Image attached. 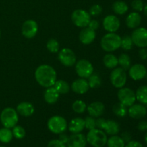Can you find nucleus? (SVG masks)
I'll use <instances>...</instances> for the list:
<instances>
[{
	"instance_id": "obj_21",
	"label": "nucleus",
	"mask_w": 147,
	"mask_h": 147,
	"mask_svg": "<svg viewBox=\"0 0 147 147\" xmlns=\"http://www.w3.org/2000/svg\"><path fill=\"white\" fill-rule=\"evenodd\" d=\"M142 22V17L139 12L134 11L130 13L126 19V24L129 28L136 29L139 27Z\"/></svg>"
},
{
	"instance_id": "obj_25",
	"label": "nucleus",
	"mask_w": 147,
	"mask_h": 147,
	"mask_svg": "<svg viewBox=\"0 0 147 147\" xmlns=\"http://www.w3.org/2000/svg\"><path fill=\"white\" fill-rule=\"evenodd\" d=\"M112 9L116 14L123 15L127 12L128 10H129V7H128L127 4L124 1H117L113 3Z\"/></svg>"
},
{
	"instance_id": "obj_5",
	"label": "nucleus",
	"mask_w": 147,
	"mask_h": 147,
	"mask_svg": "<svg viewBox=\"0 0 147 147\" xmlns=\"http://www.w3.org/2000/svg\"><path fill=\"white\" fill-rule=\"evenodd\" d=\"M47 128L53 134L64 133L67 128V123L65 119L60 116H54L47 121Z\"/></svg>"
},
{
	"instance_id": "obj_32",
	"label": "nucleus",
	"mask_w": 147,
	"mask_h": 147,
	"mask_svg": "<svg viewBox=\"0 0 147 147\" xmlns=\"http://www.w3.org/2000/svg\"><path fill=\"white\" fill-rule=\"evenodd\" d=\"M112 111H113V113L119 117H124L127 115L128 112L126 106L122 104L121 102L120 103H116V104L113 105Z\"/></svg>"
},
{
	"instance_id": "obj_10",
	"label": "nucleus",
	"mask_w": 147,
	"mask_h": 147,
	"mask_svg": "<svg viewBox=\"0 0 147 147\" xmlns=\"http://www.w3.org/2000/svg\"><path fill=\"white\" fill-rule=\"evenodd\" d=\"M76 71L79 77L82 78H88L93 73V67L88 60L83 59L76 63Z\"/></svg>"
},
{
	"instance_id": "obj_11",
	"label": "nucleus",
	"mask_w": 147,
	"mask_h": 147,
	"mask_svg": "<svg viewBox=\"0 0 147 147\" xmlns=\"http://www.w3.org/2000/svg\"><path fill=\"white\" fill-rule=\"evenodd\" d=\"M58 59L60 63L66 67H72L76 63V56L70 48H63L59 52Z\"/></svg>"
},
{
	"instance_id": "obj_26",
	"label": "nucleus",
	"mask_w": 147,
	"mask_h": 147,
	"mask_svg": "<svg viewBox=\"0 0 147 147\" xmlns=\"http://www.w3.org/2000/svg\"><path fill=\"white\" fill-rule=\"evenodd\" d=\"M136 94V98L138 101L143 105L147 104V86H142L137 89Z\"/></svg>"
},
{
	"instance_id": "obj_53",
	"label": "nucleus",
	"mask_w": 147,
	"mask_h": 147,
	"mask_svg": "<svg viewBox=\"0 0 147 147\" xmlns=\"http://www.w3.org/2000/svg\"><path fill=\"white\" fill-rule=\"evenodd\" d=\"M0 147H4V146H0Z\"/></svg>"
},
{
	"instance_id": "obj_35",
	"label": "nucleus",
	"mask_w": 147,
	"mask_h": 147,
	"mask_svg": "<svg viewBox=\"0 0 147 147\" xmlns=\"http://www.w3.org/2000/svg\"><path fill=\"white\" fill-rule=\"evenodd\" d=\"M73 110L76 113H83V112H85V111L87 109V106L86 104L85 103V102H83V100H76L74 103H73Z\"/></svg>"
},
{
	"instance_id": "obj_6",
	"label": "nucleus",
	"mask_w": 147,
	"mask_h": 147,
	"mask_svg": "<svg viewBox=\"0 0 147 147\" xmlns=\"http://www.w3.org/2000/svg\"><path fill=\"white\" fill-rule=\"evenodd\" d=\"M111 82L115 88H121L125 86L127 80L126 70L121 67H115L110 76Z\"/></svg>"
},
{
	"instance_id": "obj_18",
	"label": "nucleus",
	"mask_w": 147,
	"mask_h": 147,
	"mask_svg": "<svg viewBox=\"0 0 147 147\" xmlns=\"http://www.w3.org/2000/svg\"><path fill=\"white\" fill-rule=\"evenodd\" d=\"M96 32L90 27H84L79 34V40L83 44L89 45L94 41L96 38Z\"/></svg>"
},
{
	"instance_id": "obj_34",
	"label": "nucleus",
	"mask_w": 147,
	"mask_h": 147,
	"mask_svg": "<svg viewBox=\"0 0 147 147\" xmlns=\"http://www.w3.org/2000/svg\"><path fill=\"white\" fill-rule=\"evenodd\" d=\"M134 43L132 41V39L131 36H124L121 38V47L124 50H130L133 47Z\"/></svg>"
},
{
	"instance_id": "obj_24",
	"label": "nucleus",
	"mask_w": 147,
	"mask_h": 147,
	"mask_svg": "<svg viewBox=\"0 0 147 147\" xmlns=\"http://www.w3.org/2000/svg\"><path fill=\"white\" fill-rule=\"evenodd\" d=\"M103 130L105 131V133L106 134L113 136V135H116L119 133L120 131V126H119V123L115 121L106 120Z\"/></svg>"
},
{
	"instance_id": "obj_52",
	"label": "nucleus",
	"mask_w": 147,
	"mask_h": 147,
	"mask_svg": "<svg viewBox=\"0 0 147 147\" xmlns=\"http://www.w3.org/2000/svg\"><path fill=\"white\" fill-rule=\"evenodd\" d=\"M0 37H1V30H0Z\"/></svg>"
},
{
	"instance_id": "obj_7",
	"label": "nucleus",
	"mask_w": 147,
	"mask_h": 147,
	"mask_svg": "<svg viewBox=\"0 0 147 147\" xmlns=\"http://www.w3.org/2000/svg\"><path fill=\"white\" fill-rule=\"evenodd\" d=\"M73 24L78 27H86L90 21V15L88 11L83 9H76L71 15Z\"/></svg>"
},
{
	"instance_id": "obj_47",
	"label": "nucleus",
	"mask_w": 147,
	"mask_h": 147,
	"mask_svg": "<svg viewBox=\"0 0 147 147\" xmlns=\"http://www.w3.org/2000/svg\"><path fill=\"white\" fill-rule=\"evenodd\" d=\"M121 137V139L124 141L125 143H128V142H129L131 140V134L129 133V132L127 131L122 133Z\"/></svg>"
},
{
	"instance_id": "obj_22",
	"label": "nucleus",
	"mask_w": 147,
	"mask_h": 147,
	"mask_svg": "<svg viewBox=\"0 0 147 147\" xmlns=\"http://www.w3.org/2000/svg\"><path fill=\"white\" fill-rule=\"evenodd\" d=\"M85 129V121L82 118H75L68 125V129L71 133L78 134Z\"/></svg>"
},
{
	"instance_id": "obj_40",
	"label": "nucleus",
	"mask_w": 147,
	"mask_h": 147,
	"mask_svg": "<svg viewBox=\"0 0 147 147\" xmlns=\"http://www.w3.org/2000/svg\"><path fill=\"white\" fill-rule=\"evenodd\" d=\"M103 11V8L99 4H94L89 9V14L90 15L93 16V17H96V16L100 15Z\"/></svg>"
},
{
	"instance_id": "obj_49",
	"label": "nucleus",
	"mask_w": 147,
	"mask_h": 147,
	"mask_svg": "<svg viewBox=\"0 0 147 147\" xmlns=\"http://www.w3.org/2000/svg\"><path fill=\"white\" fill-rule=\"evenodd\" d=\"M143 11H144V13L145 15H146V17H147V4H146V5L144 6V10H143Z\"/></svg>"
},
{
	"instance_id": "obj_13",
	"label": "nucleus",
	"mask_w": 147,
	"mask_h": 147,
	"mask_svg": "<svg viewBox=\"0 0 147 147\" xmlns=\"http://www.w3.org/2000/svg\"><path fill=\"white\" fill-rule=\"evenodd\" d=\"M103 25L105 30L109 32H115L118 31L120 27V20L115 15H108L104 18Z\"/></svg>"
},
{
	"instance_id": "obj_46",
	"label": "nucleus",
	"mask_w": 147,
	"mask_h": 147,
	"mask_svg": "<svg viewBox=\"0 0 147 147\" xmlns=\"http://www.w3.org/2000/svg\"><path fill=\"white\" fill-rule=\"evenodd\" d=\"M125 147H144L143 145L137 141L131 140L130 142H128L126 145H125Z\"/></svg>"
},
{
	"instance_id": "obj_1",
	"label": "nucleus",
	"mask_w": 147,
	"mask_h": 147,
	"mask_svg": "<svg viewBox=\"0 0 147 147\" xmlns=\"http://www.w3.org/2000/svg\"><path fill=\"white\" fill-rule=\"evenodd\" d=\"M34 77L40 86L47 88L54 86L57 79V74L52 66L42 65L36 69Z\"/></svg>"
},
{
	"instance_id": "obj_51",
	"label": "nucleus",
	"mask_w": 147,
	"mask_h": 147,
	"mask_svg": "<svg viewBox=\"0 0 147 147\" xmlns=\"http://www.w3.org/2000/svg\"><path fill=\"white\" fill-rule=\"evenodd\" d=\"M145 78H146L147 79V73H146V77H145Z\"/></svg>"
},
{
	"instance_id": "obj_14",
	"label": "nucleus",
	"mask_w": 147,
	"mask_h": 147,
	"mask_svg": "<svg viewBox=\"0 0 147 147\" xmlns=\"http://www.w3.org/2000/svg\"><path fill=\"white\" fill-rule=\"evenodd\" d=\"M129 116L134 119H142L146 116L147 109L144 105L142 103H134L128 110Z\"/></svg>"
},
{
	"instance_id": "obj_33",
	"label": "nucleus",
	"mask_w": 147,
	"mask_h": 147,
	"mask_svg": "<svg viewBox=\"0 0 147 147\" xmlns=\"http://www.w3.org/2000/svg\"><path fill=\"white\" fill-rule=\"evenodd\" d=\"M88 78V83L89 87L91 88H98L101 85V80H100V76L96 73H93Z\"/></svg>"
},
{
	"instance_id": "obj_16",
	"label": "nucleus",
	"mask_w": 147,
	"mask_h": 147,
	"mask_svg": "<svg viewBox=\"0 0 147 147\" xmlns=\"http://www.w3.org/2000/svg\"><path fill=\"white\" fill-rule=\"evenodd\" d=\"M87 140L85 135L83 134H73L69 136L67 141V147H86Z\"/></svg>"
},
{
	"instance_id": "obj_42",
	"label": "nucleus",
	"mask_w": 147,
	"mask_h": 147,
	"mask_svg": "<svg viewBox=\"0 0 147 147\" xmlns=\"http://www.w3.org/2000/svg\"><path fill=\"white\" fill-rule=\"evenodd\" d=\"M106 120L103 118H99V119H96V128L100 130H103V127H104V125L106 123Z\"/></svg>"
},
{
	"instance_id": "obj_17",
	"label": "nucleus",
	"mask_w": 147,
	"mask_h": 147,
	"mask_svg": "<svg viewBox=\"0 0 147 147\" xmlns=\"http://www.w3.org/2000/svg\"><path fill=\"white\" fill-rule=\"evenodd\" d=\"M71 88L76 93L78 94H84L87 93L88 90H89V87L88 80H86L85 78L76 79V80L73 81V83L71 85Z\"/></svg>"
},
{
	"instance_id": "obj_48",
	"label": "nucleus",
	"mask_w": 147,
	"mask_h": 147,
	"mask_svg": "<svg viewBox=\"0 0 147 147\" xmlns=\"http://www.w3.org/2000/svg\"><path fill=\"white\" fill-rule=\"evenodd\" d=\"M68 139H69V136H67V134H64V133L60 134V136H59V140L61 141L63 143L67 144Z\"/></svg>"
},
{
	"instance_id": "obj_36",
	"label": "nucleus",
	"mask_w": 147,
	"mask_h": 147,
	"mask_svg": "<svg viewBox=\"0 0 147 147\" xmlns=\"http://www.w3.org/2000/svg\"><path fill=\"white\" fill-rule=\"evenodd\" d=\"M47 48L50 53H57L60 49V45H59V42L55 40V39H50V40L47 41Z\"/></svg>"
},
{
	"instance_id": "obj_12",
	"label": "nucleus",
	"mask_w": 147,
	"mask_h": 147,
	"mask_svg": "<svg viewBox=\"0 0 147 147\" xmlns=\"http://www.w3.org/2000/svg\"><path fill=\"white\" fill-rule=\"evenodd\" d=\"M38 31V24L34 20H26L22 26V33L27 39L33 38Z\"/></svg>"
},
{
	"instance_id": "obj_15",
	"label": "nucleus",
	"mask_w": 147,
	"mask_h": 147,
	"mask_svg": "<svg viewBox=\"0 0 147 147\" xmlns=\"http://www.w3.org/2000/svg\"><path fill=\"white\" fill-rule=\"evenodd\" d=\"M147 70L142 64H135L131 66L129 70V76L134 80H140L146 77Z\"/></svg>"
},
{
	"instance_id": "obj_50",
	"label": "nucleus",
	"mask_w": 147,
	"mask_h": 147,
	"mask_svg": "<svg viewBox=\"0 0 147 147\" xmlns=\"http://www.w3.org/2000/svg\"><path fill=\"white\" fill-rule=\"evenodd\" d=\"M144 142L145 143L147 144V132L146 134H145V136H144Z\"/></svg>"
},
{
	"instance_id": "obj_27",
	"label": "nucleus",
	"mask_w": 147,
	"mask_h": 147,
	"mask_svg": "<svg viewBox=\"0 0 147 147\" xmlns=\"http://www.w3.org/2000/svg\"><path fill=\"white\" fill-rule=\"evenodd\" d=\"M103 61L104 65L109 69H114L119 65L118 57L112 54L106 55L103 57Z\"/></svg>"
},
{
	"instance_id": "obj_29",
	"label": "nucleus",
	"mask_w": 147,
	"mask_h": 147,
	"mask_svg": "<svg viewBox=\"0 0 147 147\" xmlns=\"http://www.w3.org/2000/svg\"><path fill=\"white\" fill-rule=\"evenodd\" d=\"M108 147H125L126 143L121 137L117 135H113L107 140Z\"/></svg>"
},
{
	"instance_id": "obj_43",
	"label": "nucleus",
	"mask_w": 147,
	"mask_h": 147,
	"mask_svg": "<svg viewBox=\"0 0 147 147\" xmlns=\"http://www.w3.org/2000/svg\"><path fill=\"white\" fill-rule=\"evenodd\" d=\"M99 26H100V24H99L98 21H97V20H90L88 27H90V28L92 29V30H96L98 29Z\"/></svg>"
},
{
	"instance_id": "obj_28",
	"label": "nucleus",
	"mask_w": 147,
	"mask_h": 147,
	"mask_svg": "<svg viewBox=\"0 0 147 147\" xmlns=\"http://www.w3.org/2000/svg\"><path fill=\"white\" fill-rule=\"evenodd\" d=\"M53 87L57 90L60 94H66L70 91V89L68 83L63 80H56Z\"/></svg>"
},
{
	"instance_id": "obj_44",
	"label": "nucleus",
	"mask_w": 147,
	"mask_h": 147,
	"mask_svg": "<svg viewBox=\"0 0 147 147\" xmlns=\"http://www.w3.org/2000/svg\"><path fill=\"white\" fill-rule=\"evenodd\" d=\"M137 128L140 131H147V121H142L139 122Z\"/></svg>"
},
{
	"instance_id": "obj_8",
	"label": "nucleus",
	"mask_w": 147,
	"mask_h": 147,
	"mask_svg": "<svg viewBox=\"0 0 147 147\" xmlns=\"http://www.w3.org/2000/svg\"><path fill=\"white\" fill-rule=\"evenodd\" d=\"M118 98L122 104L126 107H130L136 101V94L129 88H121L118 92Z\"/></svg>"
},
{
	"instance_id": "obj_45",
	"label": "nucleus",
	"mask_w": 147,
	"mask_h": 147,
	"mask_svg": "<svg viewBox=\"0 0 147 147\" xmlns=\"http://www.w3.org/2000/svg\"><path fill=\"white\" fill-rule=\"evenodd\" d=\"M139 56L142 60H145L147 59V49L146 47H142L139 50Z\"/></svg>"
},
{
	"instance_id": "obj_3",
	"label": "nucleus",
	"mask_w": 147,
	"mask_h": 147,
	"mask_svg": "<svg viewBox=\"0 0 147 147\" xmlns=\"http://www.w3.org/2000/svg\"><path fill=\"white\" fill-rule=\"evenodd\" d=\"M86 137L87 143L93 147H103L106 145L108 138L104 131L98 129L89 130Z\"/></svg>"
},
{
	"instance_id": "obj_41",
	"label": "nucleus",
	"mask_w": 147,
	"mask_h": 147,
	"mask_svg": "<svg viewBox=\"0 0 147 147\" xmlns=\"http://www.w3.org/2000/svg\"><path fill=\"white\" fill-rule=\"evenodd\" d=\"M47 147H67L65 144L63 143L59 139H53L49 142Z\"/></svg>"
},
{
	"instance_id": "obj_38",
	"label": "nucleus",
	"mask_w": 147,
	"mask_h": 147,
	"mask_svg": "<svg viewBox=\"0 0 147 147\" xmlns=\"http://www.w3.org/2000/svg\"><path fill=\"white\" fill-rule=\"evenodd\" d=\"M85 128H86L88 130H92L96 128V119L92 116H87L85 119Z\"/></svg>"
},
{
	"instance_id": "obj_4",
	"label": "nucleus",
	"mask_w": 147,
	"mask_h": 147,
	"mask_svg": "<svg viewBox=\"0 0 147 147\" xmlns=\"http://www.w3.org/2000/svg\"><path fill=\"white\" fill-rule=\"evenodd\" d=\"M0 121L4 127L11 129L15 126L18 122V113L13 108H6L1 111Z\"/></svg>"
},
{
	"instance_id": "obj_2",
	"label": "nucleus",
	"mask_w": 147,
	"mask_h": 147,
	"mask_svg": "<svg viewBox=\"0 0 147 147\" xmlns=\"http://www.w3.org/2000/svg\"><path fill=\"white\" fill-rule=\"evenodd\" d=\"M121 37L114 32L105 34L100 40V46L106 52H113L121 47Z\"/></svg>"
},
{
	"instance_id": "obj_19",
	"label": "nucleus",
	"mask_w": 147,
	"mask_h": 147,
	"mask_svg": "<svg viewBox=\"0 0 147 147\" xmlns=\"http://www.w3.org/2000/svg\"><path fill=\"white\" fill-rule=\"evenodd\" d=\"M87 110L90 116L98 118L103 114L105 111V106L101 102H93L88 106Z\"/></svg>"
},
{
	"instance_id": "obj_9",
	"label": "nucleus",
	"mask_w": 147,
	"mask_h": 147,
	"mask_svg": "<svg viewBox=\"0 0 147 147\" xmlns=\"http://www.w3.org/2000/svg\"><path fill=\"white\" fill-rule=\"evenodd\" d=\"M131 39L134 45L138 47H147V29L145 27H137L131 34Z\"/></svg>"
},
{
	"instance_id": "obj_23",
	"label": "nucleus",
	"mask_w": 147,
	"mask_h": 147,
	"mask_svg": "<svg viewBox=\"0 0 147 147\" xmlns=\"http://www.w3.org/2000/svg\"><path fill=\"white\" fill-rule=\"evenodd\" d=\"M60 93L53 86L47 88L44 93V98L46 103L48 104H54L58 100Z\"/></svg>"
},
{
	"instance_id": "obj_31",
	"label": "nucleus",
	"mask_w": 147,
	"mask_h": 147,
	"mask_svg": "<svg viewBox=\"0 0 147 147\" xmlns=\"http://www.w3.org/2000/svg\"><path fill=\"white\" fill-rule=\"evenodd\" d=\"M13 138L12 131L8 128H2L0 129V142L7 144L11 141Z\"/></svg>"
},
{
	"instance_id": "obj_39",
	"label": "nucleus",
	"mask_w": 147,
	"mask_h": 147,
	"mask_svg": "<svg viewBox=\"0 0 147 147\" xmlns=\"http://www.w3.org/2000/svg\"><path fill=\"white\" fill-rule=\"evenodd\" d=\"M131 7L136 12H140L144 10V4L142 0H133L131 2Z\"/></svg>"
},
{
	"instance_id": "obj_37",
	"label": "nucleus",
	"mask_w": 147,
	"mask_h": 147,
	"mask_svg": "<svg viewBox=\"0 0 147 147\" xmlns=\"http://www.w3.org/2000/svg\"><path fill=\"white\" fill-rule=\"evenodd\" d=\"M12 134L14 137H15L17 139H22L25 136L26 131L23 127L21 126H15L13 127Z\"/></svg>"
},
{
	"instance_id": "obj_20",
	"label": "nucleus",
	"mask_w": 147,
	"mask_h": 147,
	"mask_svg": "<svg viewBox=\"0 0 147 147\" xmlns=\"http://www.w3.org/2000/svg\"><path fill=\"white\" fill-rule=\"evenodd\" d=\"M17 113L24 117L32 116L34 112V108L32 103L29 102H22L17 106Z\"/></svg>"
},
{
	"instance_id": "obj_30",
	"label": "nucleus",
	"mask_w": 147,
	"mask_h": 147,
	"mask_svg": "<svg viewBox=\"0 0 147 147\" xmlns=\"http://www.w3.org/2000/svg\"><path fill=\"white\" fill-rule=\"evenodd\" d=\"M118 63L120 65L121 67L123 68L124 70H129V68L131 66V60L129 55L122 53L118 57Z\"/></svg>"
}]
</instances>
